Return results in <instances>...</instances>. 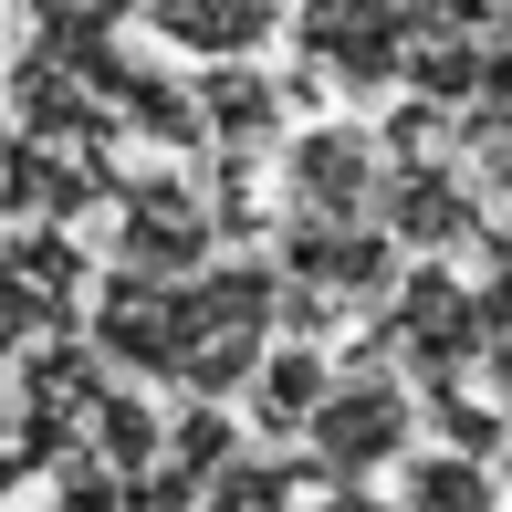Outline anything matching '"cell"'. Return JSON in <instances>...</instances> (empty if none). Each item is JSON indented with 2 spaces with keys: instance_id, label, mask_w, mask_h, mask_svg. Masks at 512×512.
<instances>
[{
  "instance_id": "cell-2",
  "label": "cell",
  "mask_w": 512,
  "mask_h": 512,
  "mask_svg": "<svg viewBox=\"0 0 512 512\" xmlns=\"http://www.w3.org/2000/svg\"><path fill=\"white\" fill-rule=\"evenodd\" d=\"M387 147L366 126H314V136H293V220H335V230H366V209H377L387 189Z\"/></svg>"
},
{
  "instance_id": "cell-4",
  "label": "cell",
  "mask_w": 512,
  "mask_h": 512,
  "mask_svg": "<svg viewBox=\"0 0 512 512\" xmlns=\"http://www.w3.org/2000/svg\"><path fill=\"white\" fill-rule=\"evenodd\" d=\"M314 460L324 471H398V450H408V387H387V377H356V387H335L314 418Z\"/></svg>"
},
{
  "instance_id": "cell-5",
  "label": "cell",
  "mask_w": 512,
  "mask_h": 512,
  "mask_svg": "<svg viewBox=\"0 0 512 512\" xmlns=\"http://www.w3.org/2000/svg\"><path fill=\"white\" fill-rule=\"evenodd\" d=\"M398 512H502V492L471 450H418L398 471Z\"/></svg>"
},
{
  "instance_id": "cell-3",
  "label": "cell",
  "mask_w": 512,
  "mask_h": 512,
  "mask_svg": "<svg viewBox=\"0 0 512 512\" xmlns=\"http://www.w3.org/2000/svg\"><path fill=\"white\" fill-rule=\"evenodd\" d=\"M293 42H304L335 84H408L418 42H429V11H304Z\"/></svg>"
},
{
  "instance_id": "cell-6",
  "label": "cell",
  "mask_w": 512,
  "mask_h": 512,
  "mask_svg": "<svg viewBox=\"0 0 512 512\" xmlns=\"http://www.w3.org/2000/svg\"><path fill=\"white\" fill-rule=\"evenodd\" d=\"M251 387H262V418H272V429H314L324 398H335V377H324V356H314V345H272Z\"/></svg>"
},
{
  "instance_id": "cell-1",
  "label": "cell",
  "mask_w": 512,
  "mask_h": 512,
  "mask_svg": "<svg viewBox=\"0 0 512 512\" xmlns=\"http://www.w3.org/2000/svg\"><path fill=\"white\" fill-rule=\"evenodd\" d=\"M95 345L115 366H147L178 377L199 398L251 387L272 356V272H189V283H147V272H115L95 304Z\"/></svg>"
},
{
  "instance_id": "cell-8",
  "label": "cell",
  "mask_w": 512,
  "mask_h": 512,
  "mask_svg": "<svg viewBox=\"0 0 512 512\" xmlns=\"http://www.w3.org/2000/svg\"><path fill=\"white\" fill-rule=\"evenodd\" d=\"M42 324H53V293H42L32 272H11V262H0V356L42 345Z\"/></svg>"
},
{
  "instance_id": "cell-7",
  "label": "cell",
  "mask_w": 512,
  "mask_h": 512,
  "mask_svg": "<svg viewBox=\"0 0 512 512\" xmlns=\"http://www.w3.org/2000/svg\"><path fill=\"white\" fill-rule=\"evenodd\" d=\"M147 32L157 42H199V63H251V42L293 32V21H272V11H147Z\"/></svg>"
},
{
  "instance_id": "cell-9",
  "label": "cell",
  "mask_w": 512,
  "mask_h": 512,
  "mask_svg": "<svg viewBox=\"0 0 512 512\" xmlns=\"http://www.w3.org/2000/svg\"><path fill=\"white\" fill-rule=\"evenodd\" d=\"M324 512H398V502H366V492H335V502H324Z\"/></svg>"
}]
</instances>
